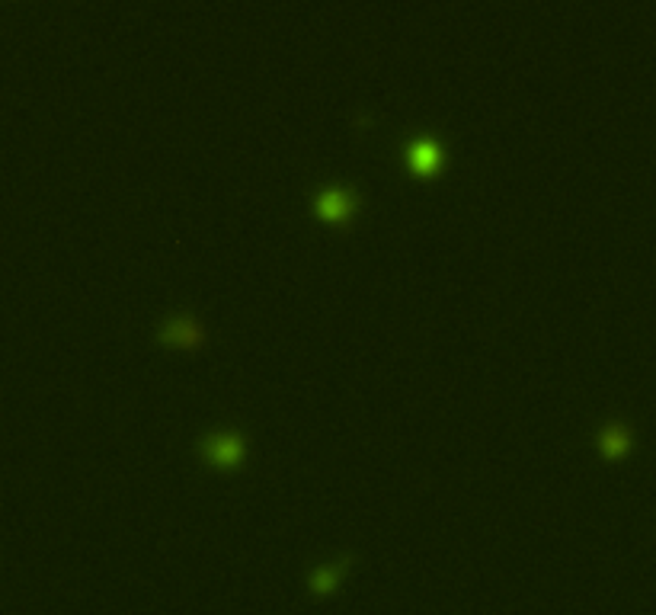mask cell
I'll use <instances>...</instances> for the list:
<instances>
[{
  "mask_svg": "<svg viewBox=\"0 0 656 615\" xmlns=\"http://www.w3.org/2000/svg\"><path fill=\"white\" fill-rule=\"evenodd\" d=\"M199 456L209 458L211 465H221V468H234L244 456V442H240V433H209V436L199 439Z\"/></svg>",
  "mask_w": 656,
  "mask_h": 615,
  "instance_id": "1",
  "label": "cell"
},
{
  "mask_svg": "<svg viewBox=\"0 0 656 615\" xmlns=\"http://www.w3.org/2000/svg\"><path fill=\"white\" fill-rule=\"evenodd\" d=\"M202 327L193 320V314H170L157 327V340L164 343H179V346H195L202 343Z\"/></svg>",
  "mask_w": 656,
  "mask_h": 615,
  "instance_id": "2",
  "label": "cell"
},
{
  "mask_svg": "<svg viewBox=\"0 0 656 615\" xmlns=\"http://www.w3.org/2000/svg\"><path fill=\"white\" fill-rule=\"evenodd\" d=\"M353 196L346 193V189H339V186H327V189H320L317 199H314V209H317V215H324V219L330 221H343L353 215Z\"/></svg>",
  "mask_w": 656,
  "mask_h": 615,
  "instance_id": "3",
  "label": "cell"
},
{
  "mask_svg": "<svg viewBox=\"0 0 656 615\" xmlns=\"http://www.w3.org/2000/svg\"><path fill=\"white\" fill-rule=\"evenodd\" d=\"M407 164L416 173H432L442 164V144L436 138H420V142L407 144Z\"/></svg>",
  "mask_w": 656,
  "mask_h": 615,
  "instance_id": "4",
  "label": "cell"
},
{
  "mask_svg": "<svg viewBox=\"0 0 656 615\" xmlns=\"http://www.w3.org/2000/svg\"><path fill=\"white\" fill-rule=\"evenodd\" d=\"M596 442H599V449H602V456L618 458L624 449H628V442H631V430H628L622 420H608L606 427L599 430Z\"/></svg>",
  "mask_w": 656,
  "mask_h": 615,
  "instance_id": "5",
  "label": "cell"
},
{
  "mask_svg": "<svg viewBox=\"0 0 656 615\" xmlns=\"http://www.w3.org/2000/svg\"><path fill=\"white\" fill-rule=\"evenodd\" d=\"M349 561H353V555H343L333 567H320V571H314L311 577H308V587H311V593H327L330 587L337 583L339 571H343Z\"/></svg>",
  "mask_w": 656,
  "mask_h": 615,
  "instance_id": "6",
  "label": "cell"
}]
</instances>
